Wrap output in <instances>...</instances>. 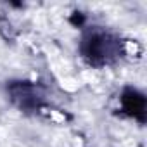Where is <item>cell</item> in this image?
Instances as JSON below:
<instances>
[{"label":"cell","instance_id":"6da1fadb","mask_svg":"<svg viewBox=\"0 0 147 147\" xmlns=\"http://www.w3.org/2000/svg\"><path fill=\"white\" fill-rule=\"evenodd\" d=\"M119 42L104 31H92L82 42V54L92 66L109 64L119 55Z\"/></svg>","mask_w":147,"mask_h":147},{"label":"cell","instance_id":"7a4b0ae2","mask_svg":"<svg viewBox=\"0 0 147 147\" xmlns=\"http://www.w3.org/2000/svg\"><path fill=\"white\" fill-rule=\"evenodd\" d=\"M11 99L21 107V109H33L40 102L38 88L30 82H18L9 87Z\"/></svg>","mask_w":147,"mask_h":147},{"label":"cell","instance_id":"3957f363","mask_svg":"<svg viewBox=\"0 0 147 147\" xmlns=\"http://www.w3.org/2000/svg\"><path fill=\"white\" fill-rule=\"evenodd\" d=\"M123 111L138 121H145V97L133 88H126L121 95Z\"/></svg>","mask_w":147,"mask_h":147}]
</instances>
